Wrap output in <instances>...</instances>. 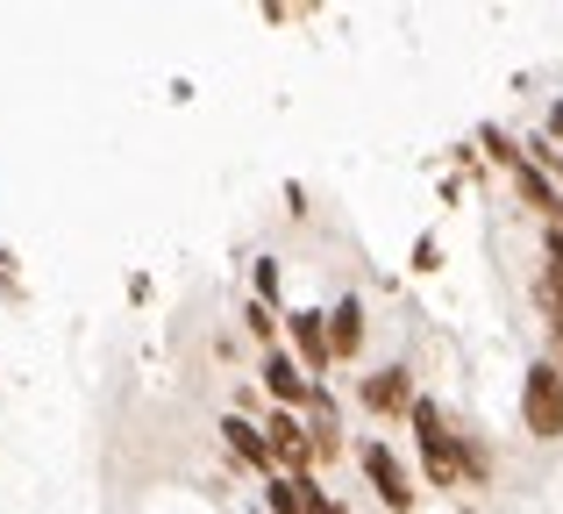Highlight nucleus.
<instances>
[{"label": "nucleus", "mask_w": 563, "mask_h": 514, "mask_svg": "<svg viewBox=\"0 0 563 514\" xmlns=\"http://www.w3.org/2000/svg\"><path fill=\"white\" fill-rule=\"evenodd\" d=\"M514 186H521V200H528V208H542V215H556V186H550V172H542V165H521V172H514Z\"/></svg>", "instance_id": "9b49d317"}, {"label": "nucleus", "mask_w": 563, "mask_h": 514, "mask_svg": "<svg viewBox=\"0 0 563 514\" xmlns=\"http://www.w3.org/2000/svg\"><path fill=\"white\" fill-rule=\"evenodd\" d=\"M264 386H272V401L278 407H307L314 401V372H307L300 358H292V350H264Z\"/></svg>", "instance_id": "39448f33"}, {"label": "nucleus", "mask_w": 563, "mask_h": 514, "mask_svg": "<svg viewBox=\"0 0 563 514\" xmlns=\"http://www.w3.org/2000/svg\"><path fill=\"white\" fill-rule=\"evenodd\" d=\"M221 436H229V450H235L243 464H257L264 479L278 472V458H272V436H264V429H257L250 415H221Z\"/></svg>", "instance_id": "6e6552de"}, {"label": "nucleus", "mask_w": 563, "mask_h": 514, "mask_svg": "<svg viewBox=\"0 0 563 514\" xmlns=\"http://www.w3.org/2000/svg\"><path fill=\"white\" fill-rule=\"evenodd\" d=\"M550 136L563 143V100H556V108H550Z\"/></svg>", "instance_id": "f3484780"}, {"label": "nucleus", "mask_w": 563, "mask_h": 514, "mask_svg": "<svg viewBox=\"0 0 563 514\" xmlns=\"http://www.w3.org/2000/svg\"><path fill=\"white\" fill-rule=\"evenodd\" d=\"M329 343H335V358H357L364 350V300L357 293H343V300L329 307Z\"/></svg>", "instance_id": "1a4fd4ad"}, {"label": "nucleus", "mask_w": 563, "mask_h": 514, "mask_svg": "<svg viewBox=\"0 0 563 514\" xmlns=\"http://www.w3.org/2000/svg\"><path fill=\"white\" fill-rule=\"evenodd\" d=\"M264 436H272V458L286 479H307V464H314V436H307V422H292L286 407L278 415H264Z\"/></svg>", "instance_id": "20e7f679"}, {"label": "nucleus", "mask_w": 563, "mask_h": 514, "mask_svg": "<svg viewBox=\"0 0 563 514\" xmlns=\"http://www.w3.org/2000/svg\"><path fill=\"white\" fill-rule=\"evenodd\" d=\"M357 458H364V479L378 486V501L393 507V514H407V507H413V479L399 472V458H393V450H385V444H364Z\"/></svg>", "instance_id": "423d86ee"}, {"label": "nucleus", "mask_w": 563, "mask_h": 514, "mask_svg": "<svg viewBox=\"0 0 563 514\" xmlns=\"http://www.w3.org/2000/svg\"><path fill=\"white\" fill-rule=\"evenodd\" d=\"M542 307H550V336H556V372H563V300L542 286Z\"/></svg>", "instance_id": "4468645a"}, {"label": "nucleus", "mask_w": 563, "mask_h": 514, "mask_svg": "<svg viewBox=\"0 0 563 514\" xmlns=\"http://www.w3.org/2000/svg\"><path fill=\"white\" fill-rule=\"evenodd\" d=\"M286 336H292V358L307 364V372H329L335 364V343H329V315H321V307H292L286 315Z\"/></svg>", "instance_id": "7ed1b4c3"}, {"label": "nucleus", "mask_w": 563, "mask_h": 514, "mask_svg": "<svg viewBox=\"0 0 563 514\" xmlns=\"http://www.w3.org/2000/svg\"><path fill=\"white\" fill-rule=\"evenodd\" d=\"M413 444H421V464H428V479L435 486H456L464 479V436L450 429V415H442L435 401H413Z\"/></svg>", "instance_id": "f257e3e1"}, {"label": "nucleus", "mask_w": 563, "mask_h": 514, "mask_svg": "<svg viewBox=\"0 0 563 514\" xmlns=\"http://www.w3.org/2000/svg\"><path fill=\"white\" fill-rule=\"evenodd\" d=\"M521 422H528V436H542V444L563 436V372L550 358L528 364V379H521Z\"/></svg>", "instance_id": "f03ea898"}, {"label": "nucleus", "mask_w": 563, "mask_h": 514, "mask_svg": "<svg viewBox=\"0 0 563 514\" xmlns=\"http://www.w3.org/2000/svg\"><path fill=\"white\" fill-rule=\"evenodd\" d=\"M257 300H264V307H272V300H278V264H272V258H264V264H257Z\"/></svg>", "instance_id": "2eb2a0df"}, {"label": "nucleus", "mask_w": 563, "mask_h": 514, "mask_svg": "<svg viewBox=\"0 0 563 514\" xmlns=\"http://www.w3.org/2000/svg\"><path fill=\"white\" fill-rule=\"evenodd\" d=\"M307 514H335V501H321V493L307 486Z\"/></svg>", "instance_id": "dca6fc26"}, {"label": "nucleus", "mask_w": 563, "mask_h": 514, "mask_svg": "<svg viewBox=\"0 0 563 514\" xmlns=\"http://www.w3.org/2000/svg\"><path fill=\"white\" fill-rule=\"evenodd\" d=\"M485 151H493V157H499L507 172H521V165H528V157L514 151V136H507V129H485Z\"/></svg>", "instance_id": "ddd939ff"}, {"label": "nucleus", "mask_w": 563, "mask_h": 514, "mask_svg": "<svg viewBox=\"0 0 563 514\" xmlns=\"http://www.w3.org/2000/svg\"><path fill=\"white\" fill-rule=\"evenodd\" d=\"M413 401H421V393H413V379L399 372V364H385V372L364 379V407H372V415H413Z\"/></svg>", "instance_id": "0eeeda50"}, {"label": "nucleus", "mask_w": 563, "mask_h": 514, "mask_svg": "<svg viewBox=\"0 0 563 514\" xmlns=\"http://www.w3.org/2000/svg\"><path fill=\"white\" fill-rule=\"evenodd\" d=\"M307 436H314V458H335V450H343V429H335V401H329V393L307 401Z\"/></svg>", "instance_id": "9d476101"}, {"label": "nucleus", "mask_w": 563, "mask_h": 514, "mask_svg": "<svg viewBox=\"0 0 563 514\" xmlns=\"http://www.w3.org/2000/svg\"><path fill=\"white\" fill-rule=\"evenodd\" d=\"M264 501H272V514H307V479L272 472V479H264Z\"/></svg>", "instance_id": "f8f14e48"}]
</instances>
